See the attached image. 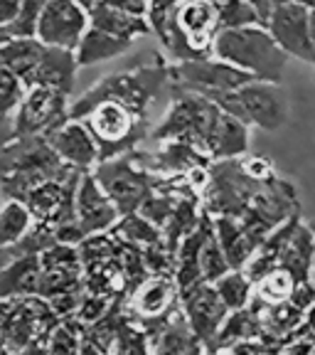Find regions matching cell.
<instances>
[{"mask_svg": "<svg viewBox=\"0 0 315 355\" xmlns=\"http://www.w3.org/2000/svg\"><path fill=\"white\" fill-rule=\"evenodd\" d=\"M269 33L273 35L281 50L288 57L315 64V50H313V33H310V6L300 0H288L278 3L269 17Z\"/></svg>", "mask_w": 315, "mask_h": 355, "instance_id": "cell-13", "label": "cell"}, {"mask_svg": "<svg viewBox=\"0 0 315 355\" xmlns=\"http://www.w3.org/2000/svg\"><path fill=\"white\" fill-rule=\"evenodd\" d=\"M229 269H232V264H229L227 254H224V250H222L217 234L212 232L210 237H207V242L202 244V252H199V272H202V282H217V279L224 277Z\"/></svg>", "mask_w": 315, "mask_h": 355, "instance_id": "cell-35", "label": "cell"}, {"mask_svg": "<svg viewBox=\"0 0 315 355\" xmlns=\"http://www.w3.org/2000/svg\"><path fill=\"white\" fill-rule=\"evenodd\" d=\"M82 296H84V288H74V291H64V294H57L47 301H50V306L55 309L57 316L69 318V316H77V309H79Z\"/></svg>", "mask_w": 315, "mask_h": 355, "instance_id": "cell-43", "label": "cell"}, {"mask_svg": "<svg viewBox=\"0 0 315 355\" xmlns=\"http://www.w3.org/2000/svg\"><path fill=\"white\" fill-rule=\"evenodd\" d=\"M175 22L195 55H212V44L219 33V15L212 0H183L175 12Z\"/></svg>", "mask_w": 315, "mask_h": 355, "instance_id": "cell-14", "label": "cell"}, {"mask_svg": "<svg viewBox=\"0 0 315 355\" xmlns=\"http://www.w3.org/2000/svg\"><path fill=\"white\" fill-rule=\"evenodd\" d=\"M172 96L175 99L170 109L163 116V121L150 131V139H155L158 144L168 139H183L207 150V141H210L222 109L207 96L177 87H172Z\"/></svg>", "mask_w": 315, "mask_h": 355, "instance_id": "cell-5", "label": "cell"}, {"mask_svg": "<svg viewBox=\"0 0 315 355\" xmlns=\"http://www.w3.org/2000/svg\"><path fill=\"white\" fill-rule=\"evenodd\" d=\"M296 284L298 282L294 279V274L283 269V266H276L273 272H269L264 279H259L254 284V294L259 299L269 301V304H278V301H286L294 296Z\"/></svg>", "mask_w": 315, "mask_h": 355, "instance_id": "cell-34", "label": "cell"}, {"mask_svg": "<svg viewBox=\"0 0 315 355\" xmlns=\"http://www.w3.org/2000/svg\"><path fill=\"white\" fill-rule=\"evenodd\" d=\"M212 55L232 62L244 72L254 74L264 82L281 84L288 55L273 40L266 25H246V28L219 30L212 44Z\"/></svg>", "mask_w": 315, "mask_h": 355, "instance_id": "cell-3", "label": "cell"}, {"mask_svg": "<svg viewBox=\"0 0 315 355\" xmlns=\"http://www.w3.org/2000/svg\"><path fill=\"white\" fill-rule=\"evenodd\" d=\"M44 50H47V44L35 35H12L8 42L0 44V64L10 67L12 72L28 84L30 74L39 64Z\"/></svg>", "mask_w": 315, "mask_h": 355, "instance_id": "cell-25", "label": "cell"}, {"mask_svg": "<svg viewBox=\"0 0 315 355\" xmlns=\"http://www.w3.org/2000/svg\"><path fill=\"white\" fill-rule=\"evenodd\" d=\"M74 288H84V269H64V272H44L42 269L37 296L52 299V296L74 291Z\"/></svg>", "mask_w": 315, "mask_h": 355, "instance_id": "cell-38", "label": "cell"}, {"mask_svg": "<svg viewBox=\"0 0 315 355\" xmlns=\"http://www.w3.org/2000/svg\"><path fill=\"white\" fill-rule=\"evenodd\" d=\"M15 299H0V353H6V336H8V323H10V313Z\"/></svg>", "mask_w": 315, "mask_h": 355, "instance_id": "cell-48", "label": "cell"}, {"mask_svg": "<svg viewBox=\"0 0 315 355\" xmlns=\"http://www.w3.org/2000/svg\"><path fill=\"white\" fill-rule=\"evenodd\" d=\"M82 121L99 144V163L138 148L148 136V119H138L121 101H101Z\"/></svg>", "mask_w": 315, "mask_h": 355, "instance_id": "cell-7", "label": "cell"}, {"mask_svg": "<svg viewBox=\"0 0 315 355\" xmlns=\"http://www.w3.org/2000/svg\"><path fill=\"white\" fill-rule=\"evenodd\" d=\"M101 3H106L111 8H118L123 12H131V15H141V17L148 15V0H101Z\"/></svg>", "mask_w": 315, "mask_h": 355, "instance_id": "cell-45", "label": "cell"}, {"mask_svg": "<svg viewBox=\"0 0 315 355\" xmlns=\"http://www.w3.org/2000/svg\"><path fill=\"white\" fill-rule=\"evenodd\" d=\"M256 79L254 74L244 72L232 62L219 60L215 55L207 57H195V60H183L170 64V82L172 87L185 89V92H195L207 99L222 92H234V89L249 84Z\"/></svg>", "mask_w": 315, "mask_h": 355, "instance_id": "cell-9", "label": "cell"}, {"mask_svg": "<svg viewBox=\"0 0 315 355\" xmlns=\"http://www.w3.org/2000/svg\"><path fill=\"white\" fill-rule=\"evenodd\" d=\"M42 264L39 254H28L22 259L0 269V299H22V296H37Z\"/></svg>", "mask_w": 315, "mask_h": 355, "instance_id": "cell-21", "label": "cell"}, {"mask_svg": "<svg viewBox=\"0 0 315 355\" xmlns=\"http://www.w3.org/2000/svg\"><path fill=\"white\" fill-rule=\"evenodd\" d=\"M168 82H170V64L163 57H155L148 64H141L121 74H111L87 89L69 106V119H84L101 101H121L138 119H148L150 104L158 99L161 89Z\"/></svg>", "mask_w": 315, "mask_h": 355, "instance_id": "cell-2", "label": "cell"}, {"mask_svg": "<svg viewBox=\"0 0 315 355\" xmlns=\"http://www.w3.org/2000/svg\"><path fill=\"white\" fill-rule=\"evenodd\" d=\"M47 139H50L52 148L60 153L62 161L69 163V166L89 173L94 171V166L99 163V144H96L94 133L89 131V126L82 119L64 121Z\"/></svg>", "mask_w": 315, "mask_h": 355, "instance_id": "cell-18", "label": "cell"}, {"mask_svg": "<svg viewBox=\"0 0 315 355\" xmlns=\"http://www.w3.org/2000/svg\"><path fill=\"white\" fill-rule=\"evenodd\" d=\"M89 17H91V28H99L109 35L131 40V42H136V37L150 35L148 17L123 12V10H118V8L106 6V3H101V0H96V6L89 10Z\"/></svg>", "mask_w": 315, "mask_h": 355, "instance_id": "cell-23", "label": "cell"}, {"mask_svg": "<svg viewBox=\"0 0 315 355\" xmlns=\"http://www.w3.org/2000/svg\"><path fill=\"white\" fill-rule=\"evenodd\" d=\"M294 338H303V340H308V343L315 345V304L310 306L308 311H305L303 323H300V326L296 328Z\"/></svg>", "mask_w": 315, "mask_h": 355, "instance_id": "cell-47", "label": "cell"}, {"mask_svg": "<svg viewBox=\"0 0 315 355\" xmlns=\"http://www.w3.org/2000/svg\"><path fill=\"white\" fill-rule=\"evenodd\" d=\"M111 304H114L111 296L96 294V291H87V288H84V296H82V301H79V309H77V318L82 323H87V326H91V323L101 321V318L109 313Z\"/></svg>", "mask_w": 315, "mask_h": 355, "instance_id": "cell-39", "label": "cell"}, {"mask_svg": "<svg viewBox=\"0 0 315 355\" xmlns=\"http://www.w3.org/2000/svg\"><path fill=\"white\" fill-rule=\"evenodd\" d=\"M39 264L44 272H64V269H84L79 244H64L55 242L52 247L39 254Z\"/></svg>", "mask_w": 315, "mask_h": 355, "instance_id": "cell-37", "label": "cell"}, {"mask_svg": "<svg viewBox=\"0 0 315 355\" xmlns=\"http://www.w3.org/2000/svg\"><path fill=\"white\" fill-rule=\"evenodd\" d=\"M77 52L74 50H64V47H50L44 50L39 64L35 67V72L28 79V89L30 87H50L57 89L62 94H72L74 89V79H77Z\"/></svg>", "mask_w": 315, "mask_h": 355, "instance_id": "cell-19", "label": "cell"}, {"mask_svg": "<svg viewBox=\"0 0 315 355\" xmlns=\"http://www.w3.org/2000/svg\"><path fill=\"white\" fill-rule=\"evenodd\" d=\"M222 111L242 119L249 126H259L264 131H276L286 123L288 109L286 96L281 92V84L264 82V79H251L249 84L234 89V92H222L212 96Z\"/></svg>", "mask_w": 315, "mask_h": 355, "instance_id": "cell-6", "label": "cell"}, {"mask_svg": "<svg viewBox=\"0 0 315 355\" xmlns=\"http://www.w3.org/2000/svg\"><path fill=\"white\" fill-rule=\"evenodd\" d=\"M180 309L188 316L195 336L202 340L205 353H212L215 338L219 333L224 318L229 316L227 304L222 301L219 291L212 282H197L180 291Z\"/></svg>", "mask_w": 315, "mask_h": 355, "instance_id": "cell-12", "label": "cell"}, {"mask_svg": "<svg viewBox=\"0 0 315 355\" xmlns=\"http://www.w3.org/2000/svg\"><path fill=\"white\" fill-rule=\"evenodd\" d=\"M143 259L150 274H161V277H172L175 274V254L168 250L163 239L143 247Z\"/></svg>", "mask_w": 315, "mask_h": 355, "instance_id": "cell-40", "label": "cell"}, {"mask_svg": "<svg viewBox=\"0 0 315 355\" xmlns=\"http://www.w3.org/2000/svg\"><path fill=\"white\" fill-rule=\"evenodd\" d=\"M22 0H0V28H10L20 17Z\"/></svg>", "mask_w": 315, "mask_h": 355, "instance_id": "cell-46", "label": "cell"}, {"mask_svg": "<svg viewBox=\"0 0 315 355\" xmlns=\"http://www.w3.org/2000/svg\"><path fill=\"white\" fill-rule=\"evenodd\" d=\"M15 139V121L12 116H0V148Z\"/></svg>", "mask_w": 315, "mask_h": 355, "instance_id": "cell-49", "label": "cell"}, {"mask_svg": "<svg viewBox=\"0 0 315 355\" xmlns=\"http://www.w3.org/2000/svg\"><path fill=\"white\" fill-rule=\"evenodd\" d=\"M219 15V30L246 28V25H264L261 15L249 0H212Z\"/></svg>", "mask_w": 315, "mask_h": 355, "instance_id": "cell-33", "label": "cell"}, {"mask_svg": "<svg viewBox=\"0 0 315 355\" xmlns=\"http://www.w3.org/2000/svg\"><path fill=\"white\" fill-rule=\"evenodd\" d=\"M94 178L104 188V193L111 198V202L116 205L121 215H131L138 212L143 205V200L161 185L163 175L150 173L148 168L141 166L138 161V148L121 153L116 158L101 161L94 166Z\"/></svg>", "mask_w": 315, "mask_h": 355, "instance_id": "cell-4", "label": "cell"}, {"mask_svg": "<svg viewBox=\"0 0 315 355\" xmlns=\"http://www.w3.org/2000/svg\"><path fill=\"white\" fill-rule=\"evenodd\" d=\"M239 163H242L244 173L249 178H254V180H269V178H273V166L269 163V158H264V155H242L239 158Z\"/></svg>", "mask_w": 315, "mask_h": 355, "instance_id": "cell-44", "label": "cell"}, {"mask_svg": "<svg viewBox=\"0 0 315 355\" xmlns=\"http://www.w3.org/2000/svg\"><path fill=\"white\" fill-rule=\"evenodd\" d=\"M79 348H82V336L69 323H57L47 338V353H79Z\"/></svg>", "mask_w": 315, "mask_h": 355, "instance_id": "cell-41", "label": "cell"}, {"mask_svg": "<svg viewBox=\"0 0 315 355\" xmlns=\"http://www.w3.org/2000/svg\"><path fill=\"white\" fill-rule=\"evenodd\" d=\"M69 96L50 87H30L12 114L15 136H50L69 121Z\"/></svg>", "mask_w": 315, "mask_h": 355, "instance_id": "cell-10", "label": "cell"}, {"mask_svg": "<svg viewBox=\"0 0 315 355\" xmlns=\"http://www.w3.org/2000/svg\"><path fill=\"white\" fill-rule=\"evenodd\" d=\"M246 150H249V123L222 111L207 141V153L212 155V161H227V158H242Z\"/></svg>", "mask_w": 315, "mask_h": 355, "instance_id": "cell-20", "label": "cell"}, {"mask_svg": "<svg viewBox=\"0 0 315 355\" xmlns=\"http://www.w3.org/2000/svg\"><path fill=\"white\" fill-rule=\"evenodd\" d=\"M177 304H180V286L175 277L150 274L128 294L126 311L136 321H148V318L165 316Z\"/></svg>", "mask_w": 315, "mask_h": 355, "instance_id": "cell-16", "label": "cell"}, {"mask_svg": "<svg viewBox=\"0 0 315 355\" xmlns=\"http://www.w3.org/2000/svg\"><path fill=\"white\" fill-rule=\"evenodd\" d=\"M10 37H12V35L8 33L6 28H0V44H3V42H8V40H10Z\"/></svg>", "mask_w": 315, "mask_h": 355, "instance_id": "cell-50", "label": "cell"}, {"mask_svg": "<svg viewBox=\"0 0 315 355\" xmlns=\"http://www.w3.org/2000/svg\"><path fill=\"white\" fill-rule=\"evenodd\" d=\"M138 161L143 168H148L150 173H158V175H185L192 168L207 166L210 168L212 155L207 150H202L199 146L190 144L183 139H168L158 144L155 153H143L138 150Z\"/></svg>", "mask_w": 315, "mask_h": 355, "instance_id": "cell-15", "label": "cell"}, {"mask_svg": "<svg viewBox=\"0 0 315 355\" xmlns=\"http://www.w3.org/2000/svg\"><path fill=\"white\" fill-rule=\"evenodd\" d=\"M111 234H116L121 239H128L133 244H141V247H148L163 239V230L155 227L148 217H143L141 212H131V215H121L118 222L114 225Z\"/></svg>", "mask_w": 315, "mask_h": 355, "instance_id": "cell-32", "label": "cell"}, {"mask_svg": "<svg viewBox=\"0 0 315 355\" xmlns=\"http://www.w3.org/2000/svg\"><path fill=\"white\" fill-rule=\"evenodd\" d=\"M77 3H82L84 8H89V10H91V8L96 6V0H77Z\"/></svg>", "mask_w": 315, "mask_h": 355, "instance_id": "cell-51", "label": "cell"}, {"mask_svg": "<svg viewBox=\"0 0 315 355\" xmlns=\"http://www.w3.org/2000/svg\"><path fill=\"white\" fill-rule=\"evenodd\" d=\"M202 350H205V345H202V340L195 336L188 316H185L183 309H180V304H177L175 311H172V316L168 318L165 328L161 331V336L155 338L153 350H150V353L192 355V353H202Z\"/></svg>", "mask_w": 315, "mask_h": 355, "instance_id": "cell-22", "label": "cell"}, {"mask_svg": "<svg viewBox=\"0 0 315 355\" xmlns=\"http://www.w3.org/2000/svg\"><path fill=\"white\" fill-rule=\"evenodd\" d=\"M91 28L89 8H84L77 0H47L39 10L35 37H39L50 47H64L77 52L79 42Z\"/></svg>", "mask_w": 315, "mask_h": 355, "instance_id": "cell-11", "label": "cell"}, {"mask_svg": "<svg viewBox=\"0 0 315 355\" xmlns=\"http://www.w3.org/2000/svg\"><path fill=\"white\" fill-rule=\"evenodd\" d=\"M72 171L77 168L62 161L47 136H15L0 148V193L6 200H25L39 183Z\"/></svg>", "mask_w": 315, "mask_h": 355, "instance_id": "cell-1", "label": "cell"}, {"mask_svg": "<svg viewBox=\"0 0 315 355\" xmlns=\"http://www.w3.org/2000/svg\"><path fill=\"white\" fill-rule=\"evenodd\" d=\"M310 284L315 286V254H313V264H310Z\"/></svg>", "mask_w": 315, "mask_h": 355, "instance_id": "cell-52", "label": "cell"}, {"mask_svg": "<svg viewBox=\"0 0 315 355\" xmlns=\"http://www.w3.org/2000/svg\"><path fill=\"white\" fill-rule=\"evenodd\" d=\"M131 47H133L131 40L109 35L99 28H89L77 47V62L79 67H91V64H99V62L126 55Z\"/></svg>", "mask_w": 315, "mask_h": 355, "instance_id": "cell-26", "label": "cell"}, {"mask_svg": "<svg viewBox=\"0 0 315 355\" xmlns=\"http://www.w3.org/2000/svg\"><path fill=\"white\" fill-rule=\"evenodd\" d=\"M215 234L219 239L232 269H244L246 261L259 250V242L244 230L239 217H215Z\"/></svg>", "mask_w": 315, "mask_h": 355, "instance_id": "cell-24", "label": "cell"}, {"mask_svg": "<svg viewBox=\"0 0 315 355\" xmlns=\"http://www.w3.org/2000/svg\"><path fill=\"white\" fill-rule=\"evenodd\" d=\"M313 254H315V230L300 225V227L296 230L294 237H291V242H288V247H286V252H283L281 264L278 266L288 269L298 284L310 282V264H313Z\"/></svg>", "mask_w": 315, "mask_h": 355, "instance_id": "cell-27", "label": "cell"}, {"mask_svg": "<svg viewBox=\"0 0 315 355\" xmlns=\"http://www.w3.org/2000/svg\"><path fill=\"white\" fill-rule=\"evenodd\" d=\"M264 180L244 173L239 158L215 161L210 166V183L202 190V210L212 217H242L254 202Z\"/></svg>", "mask_w": 315, "mask_h": 355, "instance_id": "cell-8", "label": "cell"}, {"mask_svg": "<svg viewBox=\"0 0 315 355\" xmlns=\"http://www.w3.org/2000/svg\"><path fill=\"white\" fill-rule=\"evenodd\" d=\"M118 217H121V212L116 210V205L104 193L94 173H84L77 190V220L82 225L84 234L89 237V234L111 232L114 225L118 222Z\"/></svg>", "mask_w": 315, "mask_h": 355, "instance_id": "cell-17", "label": "cell"}, {"mask_svg": "<svg viewBox=\"0 0 315 355\" xmlns=\"http://www.w3.org/2000/svg\"><path fill=\"white\" fill-rule=\"evenodd\" d=\"M215 284V288L219 291L222 301L227 304L229 311H237L249 306L251 296H254V282L246 277L244 269H229L224 277H219Z\"/></svg>", "mask_w": 315, "mask_h": 355, "instance_id": "cell-31", "label": "cell"}, {"mask_svg": "<svg viewBox=\"0 0 315 355\" xmlns=\"http://www.w3.org/2000/svg\"><path fill=\"white\" fill-rule=\"evenodd\" d=\"M254 336H261L259 313H256L251 306L229 311V316L224 318L219 333H217L212 353H217V350H229L232 343H237V340H242V338H254Z\"/></svg>", "mask_w": 315, "mask_h": 355, "instance_id": "cell-28", "label": "cell"}, {"mask_svg": "<svg viewBox=\"0 0 315 355\" xmlns=\"http://www.w3.org/2000/svg\"><path fill=\"white\" fill-rule=\"evenodd\" d=\"M55 242H57L55 230H52L50 225H44V222H35L33 230L22 239L0 247V269H6L8 264H12V261L22 259V257H28V254H42V252L47 250V247H52Z\"/></svg>", "mask_w": 315, "mask_h": 355, "instance_id": "cell-29", "label": "cell"}, {"mask_svg": "<svg viewBox=\"0 0 315 355\" xmlns=\"http://www.w3.org/2000/svg\"><path fill=\"white\" fill-rule=\"evenodd\" d=\"M183 0H148V22L150 33H161L165 25L175 20V12Z\"/></svg>", "mask_w": 315, "mask_h": 355, "instance_id": "cell-42", "label": "cell"}, {"mask_svg": "<svg viewBox=\"0 0 315 355\" xmlns=\"http://www.w3.org/2000/svg\"><path fill=\"white\" fill-rule=\"evenodd\" d=\"M33 225L35 217L22 200H6V205L0 207V247L22 239L33 230Z\"/></svg>", "mask_w": 315, "mask_h": 355, "instance_id": "cell-30", "label": "cell"}, {"mask_svg": "<svg viewBox=\"0 0 315 355\" xmlns=\"http://www.w3.org/2000/svg\"><path fill=\"white\" fill-rule=\"evenodd\" d=\"M28 94V84L10 67L0 64V116H12Z\"/></svg>", "mask_w": 315, "mask_h": 355, "instance_id": "cell-36", "label": "cell"}]
</instances>
